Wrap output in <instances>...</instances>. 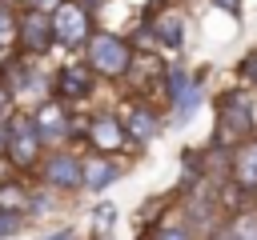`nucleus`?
I'll return each mask as SVG.
<instances>
[{"label":"nucleus","mask_w":257,"mask_h":240,"mask_svg":"<svg viewBox=\"0 0 257 240\" xmlns=\"http://www.w3.org/2000/svg\"><path fill=\"white\" fill-rule=\"evenodd\" d=\"M48 20H52V44H56V52H68V56L80 52L84 40L96 28V16L80 0H56L48 8Z\"/></svg>","instance_id":"8"},{"label":"nucleus","mask_w":257,"mask_h":240,"mask_svg":"<svg viewBox=\"0 0 257 240\" xmlns=\"http://www.w3.org/2000/svg\"><path fill=\"white\" fill-rule=\"evenodd\" d=\"M209 4L225 16H233V20H241V12H245V0H209Z\"/></svg>","instance_id":"24"},{"label":"nucleus","mask_w":257,"mask_h":240,"mask_svg":"<svg viewBox=\"0 0 257 240\" xmlns=\"http://www.w3.org/2000/svg\"><path fill=\"white\" fill-rule=\"evenodd\" d=\"M64 200L68 196H60V192H52V188H44V184H32V196H28V220H48V216H56L60 208H64Z\"/></svg>","instance_id":"17"},{"label":"nucleus","mask_w":257,"mask_h":240,"mask_svg":"<svg viewBox=\"0 0 257 240\" xmlns=\"http://www.w3.org/2000/svg\"><path fill=\"white\" fill-rule=\"evenodd\" d=\"M80 4H84V8H88V12H92V16H100V12H104V8H108V0H80Z\"/></svg>","instance_id":"27"},{"label":"nucleus","mask_w":257,"mask_h":240,"mask_svg":"<svg viewBox=\"0 0 257 240\" xmlns=\"http://www.w3.org/2000/svg\"><path fill=\"white\" fill-rule=\"evenodd\" d=\"M12 112H16V96H12V88L0 80V120H8Z\"/></svg>","instance_id":"23"},{"label":"nucleus","mask_w":257,"mask_h":240,"mask_svg":"<svg viewBox=\"0 0 257 240\" xmlns=\"http://www.w3.org/2000/svg\"><path fill=\"white\" fill-rule=\"evenodd\" d=\"M96 88H100V80H96V72L80 56H68L64 64L52 68V96L64 100V104H72V108H84L96 96Z\"/></svg>","instance_id":"11"},{"label":"nucleus","mask_w":257,"mask_h":240,"mask_svg":"<svg viewBox=\"0 0 257 240\" xmlns=\"http://www.w3.org/2000/svg\"><path fill=\"white\" fill-rule=\"evenodd\" d=\"M145 240H201L197 232H193V224L185 220V216H169V220H153L149 228H145Z\"/></svg>","instance_id":"18"},{"label":"nucleus","mask_w":257,"mask_h":240,"mask_svg":"<svg viewBox=\"0 0 257 240\" xmlns=\"http://www.w3.org/2000/svg\"><path fill=\"white\" fill-rule=\"evenodd\" d=\"M253 208H257V192H253Z\"/></svg>","instance_id":"30"},{"label":"nucleus","mask_w":257,"mask_h":240,"mask_svg":"<svg viewBox=\"0 0 257 240\" xmlns=\"http://www.w3.org/2000/svg\"><path fill=\"white\" fill-rule=\"evenodd\" d=\"M0 160H4V120H0Z\"/></svg>","instance_id":"29"},{"label":"nucleus","mask_w":257,"mask_h":240,"mask_svg":"<svg viewBox=\"0 0 257 240\" xmlns=\"http://www.w3.org/2000/svg\"><path fill=\"white\" fill-rule=\"evenodd\" d=\"M16 16H20V8L12 0H0V52H8L16 40Z\"/></svg>","instance_id":"20"},{"label":"nucleus","mask_w":257,"mask_h":240,"mask_svg":"<svg viewBox=\"0 0 257 240\" xmlns=\"http://www.w3.org/2000/svg\"><path fill=\"white\" fill-rule=\"evenodd\" d=\"M40 240H84V236H80V232H76L72 224H60V228H52V232H44Z\"/></svg>","instance_id":"25"},{"label":"nucleus","mask_w":257,"mask_h":240,"mask_svg":"<svg viewBox=\"0 0 257 240\" xmlns=\"http://www.w3.org/2000/svg\"><path fill=\"white\" fill-rule=\"evenodd\" d=\"M80 60L96 72V80H104V84H124L128 72H133L137 48L128 44L124 32H116V28H100V24H96L92 36H88L84 48H80Z\"/></svg>","instance_id":"2"},{"label":"nucleus","mask_w":257,"mask_h":240,"mask_svg":"<svg viewBox=\"0 0 257 240\" xmlns=\"http://www.w3.org/2000/svg\"><path fill=\"white\" fill-rule=\"evenodd\" d=\"M145 20H149L161 52H181V48H185V40H189V20H185V12H181L177 4H165V8H153V12L145 8Z\"/></svg>","instance_id":"13"},{"label":"nucleus","mask_w":257,"mask_h":240,"mask_svg":"<svg viewBox=\"0 0 257 240\" xmlns=\"http://www.w3.org/2000/svg\"><path fill=\"white\" fill-rule=\"evenodd\" d=\"M225 180H233V184H237L241 192H249V196L257 192V132L229 148V176H225Z\"/></svg>","instance_id":"15"},{"label":"nucleus","mask_w":257,"mask_h":240,"mask_svg":"<svg viewBox=\"0 0 257 240\" xmlns=\"http://www.w3.org/2000/svg\"><path fill=\"white\" fill-rule=\"evenodd\" d=\"M28 112H32V124H36L44 148H60V144H76V148H80V144H84V112H80V108L48 96V100H40V104L28 108Z\"/></svg>","instance_id":"5"},{"label":"nucleus","mask_w":257,"mask_h":240,"mask_svg":"<svg viewBox=\"0 0 257 240\" xmlns=\"http://www.w3.org/2000/svg\"><path fill=\"white\" fill-rule=\"evenodd\" d=\"M112 228H116V208H112V204H96V208L88 212V236H92V240H108Z\"/></svg>","instance_id":"19"},{"label":"nucleus","mask_w":257,"mask_h":240,"mask_svg":"<svg viewBox=\"0 0 257 240\" xmlns=\"http://www.w3.org/2000/svg\"><path fill=\"white\" fill-rule=\"evenodd\" d=\"M165 104L153 96H128V104L120 108L124 132H128V148H145L165 132Z\"/></svg>","instance_id":"10"},{"label":"nucleus","mask_w":257,"mask_h":240,"mask_svg":"<svg viewBox=\"0 0 257 240\" xmlns=\"http://www.w3.org/2000/svg\"><path fill=\"white\" fill-rule=\"evenodd\" d=\"M161 104L177 124H185L205 104V72H189L181 60H169L161 72Z\"/></svg>","instance_id":"4"},{"label":"nucleus","mask_w":257,"mask_h":240,"mask_svg":"<svg viewBox=\"0 0 257 240\" xmlns=\"http://www.w3.org/2000/svg\"><path fill=\"white\" fill-rule=\"evenodd\" d=\"M165 4H177V0H149V12L153 8H165Z\"/></svg>","instance_id":"28"},{"label":"nucleus","mask_w":257,"mask_h":240,"mask_svg":"<svg viewBox=\"0 0 257 240\" xmlns=\"http://www.w3.org/2000/svg\"><path fill=\"white\" fill-rule=\"evenodd\" d=\"M28 224H32V220H28V212H20V208H0V240L20 236Z\"/></svg>","instance_id":"21"},{"label":"nucleus","mask_w":257,"mask_h":240,"mask_svg":"<svg viewBox=\"0 0 257 240\" xmlns=\"http://www.w3.org/2000/svg\"><path fill=\"white\" fill-rule=\"evenodd\" d=\"M0 80L12 88L16 108H36L40 100L52 96V72L44 68V60L20 56L16 48H8V52L0 56Z\"/></svg>","instance_id":"3"},{"label":"nucleus","mask_w":257,"mask_h":240,"mask_svg":"<svg viewBox=\"0 0 257 240\" xmlns=\"http://www.w3.org/2000/svg\"><path fill=\"white\" fill-rule=\"evenodd\" d=\"M16 8H52L56 0H12Z\"/></svg>","instance_id":"26"},{"label":"nucleus","mask_w":257,"mask_h":240,"mask_svg":"<svg viewBox=\"0 0 257 240\" xmlns=\"http://www.w3.org/2000/svg\"><path fill=\"white\" fill-rule=\"evenodd\" d=\"M124 176V156H104V152H84L80 160V192H104Z\"/></svg>","instance_id":"14"},{"label":"nucleus","mask_w":257,"mask_h":240,"mask_svg":"<svg viewBox=\"0 0 257 240\" xmlns=\"http://www.w3.org/2000/svg\"><path fill=\"white\" fill-rule=\"evenodd\" d=\"M80 160L84 152L76 144H60V148H44L40 164L32 168V184H44L60 196H76L80 192Z\"/></svg>","instance_id":"7"},{"label":"nucleus","mask_w":257,"mask_h":240,"mask_svg":"<svg viewBox=\"0 0 257 240\" xmlns=\"http://www.w3.org/2000/svg\"><path fill=\"white\" fill-rule=\"evenodd\" d=\"M213 240H257V208H237L213 232Z\"/></svg>","instance_id":"16"},{"label":"nucleus","mask_w":257,"mask_h":240,"mask_svg":"<svg viewBox=\"0 0 257 240\" xmlns=\"http://www.w3.org/2000/svg\"><path fill=\"white\" fill-rule=\"evenodd\" d=\"M40 156H44V140H40L36 124H32V112L16 108L4 120V164L16 176H32V168L40 164Z\"/></svg>","instance_id":"6"},{"label":"nucleus","mask_w":257,"mask_h":240,"mask_svg":"<svg viewBox=\"0 0 257 240\" xmlns=\"http://www.w3.org/2000/svg\"><path fill=\"white\" fill-rule=\"evenodd\" d=\"M12 48H16L20 56H32V60H48V56L56 52V44H52V20H48V8H20Z\"/></svg>","instance_id":"12"},{"label":"nucleus","mask_w":257,"mask_h":240,"mask_svg":"<svg viewBox=\"0 0 257 240\" xmlns=\"http://www.w3.org/2000/svg\"><path fill=\"white\" fill-rule=\"evenodd\" d=\"M237 84L257 88V48H253V52H245V56L237 60Z\"/></svg>","instance_id":"22"},{"label":"nucleus","mask_w":257,"mask_h":240,"mask_svg":"<svg viewBox=\"0 0 257 240\" xmlns=\"http://www.w3.org/2000/svg\"><path fill=\"white\" fill-rule=\"evenodd\" d=\"M84 152H104V156H124L128 152V132L116 108H96L84 112Z\"/></svg>","instance_id":"9"},{"label":"nucleus","mask_w":257,"mask_h":240,"mask_svg":"<svg viewBox=\"0 0 257 240\" xmlns=\"http://www.w3.org/2000/svg\"><path fill=\"white\" fill-rule=\"evenodd\" d=\"M213 108H217V124H213V140H209L213 148H233L257 132V88H249V84L225 88V92H217Z\"/></svg>","instance_id":"1"}]
</instances>
